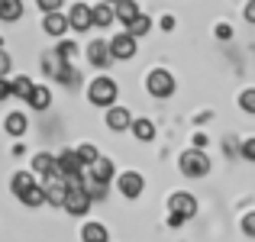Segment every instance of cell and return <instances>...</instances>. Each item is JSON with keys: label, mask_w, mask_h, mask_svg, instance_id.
<instances>
[{"label": "cell", "mask_w": 255, "mask_h": 242, "mask_svg": "<svg viewBox=\"0 0 255 242\" xmlns=\"http://www.w3.org/2000/svg\"><path fill=\"white\" fill-rule=\"evenodd\" d=\"M117 94H120L117 81L107 78V75L94 78L91 87H87V100H91L94 107H113V104H117Z\"/></svg>", "instance_id": "1"}, {"label": "cell", "mask_w": 255, "mask_h": 242, "mask_svg": "<svg viewBox=\"0 0 255 242\" xmlns=\"http://www.w3.org/2000/svg\"><path fill=\"white\" fill-rule=\"evenodd\" d=\"M178 168H181L184 178H207L210 174V158H207L204 149H187L178 158Z\"/></svg>", "instance_id": "2"}, {"label": "cell", "mask_w": 255, "mask_h": 242, "mask_svg": "<svg viewBox=\"0 0 255 242\" xmlns=\"http://www.w3.org/2000/svg\"><path fill=\"white\" fill-rule=\"evenodd\" d=\"M145 91H149L152 97H158V100L171 97V94H174V75H171L168 68L149 71V78H145Z\"/></svg>", "instance_id": "3"}, {"label": "cell", "mask_w": 255, "mask_h": 242, "mask_svg": "<svg viewBox=\"0 0 255 242\" xmlns=\"http://www.w3.org/2000/svg\"><path fill=\"white\" fill-rule=\"evenodd\" d=\"M168 213L171 217H181V220H191L194 213H197V200H194V194L187 191H178L168 197Z\"/></svg>", "instance_id": "4"}, {"label": "cell", "mask_w": 255, "mask_h": 242, "mask_svg": "<svg viewBox=\"0 0 255 242\" xmlns=\"http://www.w3.org/2000/svg\"><path fill=\"white\" fill-rule=\"evenodd\" d=\"M136 49H139V42H136V36H129V32H120V36H113L110 39V55L117 58V62H129L132 55H136Z\"/></svg>", "instance_id": "5"}, {"label": "cell", "mask_w": 255, "mask_h": 242, "mask_svg": "<svg viewBox=\"0 0 255 242\" xmlns=\"http://www.w3.org/2000/svg\"><path fill=\"white\" fill-rule=\"evenodd\" d=\"M45 204L52 207H65V200H68V184H65L62 174H55V178H45Z\"/></svg>", "instance_id": "6"}, {"label": "cell", "mask_w": 255, "mask_h": 242, "mask_svg": "<svg viewBox=\"0 0 255 242\" xmlns=\"http://www.w3.org/2000/svg\"><path fill=\"white\" fill-rule=\"evenodd\" d=\"M117 187H120V194H123L126 200H136L139 194H142V187H145V178L139 171H123L120 181H117Z\"/></svg>", "instance_id": "7"}, {"label": "cell", "mask_w": 255, "mask_h": 242, "mask_svg": "<svg viewBox=\"0 0 255 242\" xmlns=\"http://www.w3.org/2000/svg\"><path fill=\"white\" fill-rule=\"evenodd\" d=\"M55 161H58V174H62V178H68V174H84V171H87V168H84V161L78 158V152H75V149L58 152Z\"/></svg>", "instance_id": "8"}, {"label": "cell", "mask_w": 255, "mask_h": 242, "mask_svg": "<svg viewBox=\"0 0 255 242\" xmlns=\"http://www.w3.org/2000/svg\"><path fill=\"white\" fill-rule=\"evenodd\" d=\"M87 62H91L94 68H107V65L113 62V55H110V39H97V42L87 45Z\"/></svg>", "instance_id": "9"}, {"label": "cell", "mask_w": 255, "mask_h": 242, "mask_svg": "<svg viewBox=\"0 0 255 242\" xmlns=\"http://www.w3.org/2000/svg\"><path fill=\"white\" fill-rule=\"evenodd\" d=\"M91 194H87V187L84 191H68V200H65V210L71 213V217H87V210H91Z\"/></svg>", "instance_id": "10"}, {"label": "cell", "mask_w": 255, "mask_h": 242, "mask_svg": "<svg viewBox=\"0 0 255 242\" xmlns=\"http://www.w3.org/2000/svg\"><path fill=\"white\" fill-rule=\"evenodd\" d=\"M68 26H71V29H78V32L91 29V26H94L91 6H87V3H75V6H71V10H68Z\"/></svg>", "instance_id": "11"}, {"label": "cell", "mask_w": 255, "mask_h": 242, "mask_svg": "<svg viewBox=\"0 0 255 242\" xmlns=\"http://www.w3.org/2000/svg\"><path fill=\"white\" fill-rule=\"evenodd\" d=\"M107 126H110L113 132H123V129H129V126H132V117H129V110H126V107H110V110H107Z\"/></svg>", "instance_id": "12"}, {"label": "cell", "mask_w": 255, "mask_h": 242, "mask_svg": "<svg viewBox=\"0 0 255 242\" xmlns=\"http://www.w3.org/2000/svg\"><path fill=\"white\" fill-rule=\"evenodd\" d=\"M32 171L42 174V178H55V174H58V161H55V155H49V152H39V155L32 158Z\"/></svg>", "instance_id": "13"}, {"label": "cell", "mask_w": 255, "mask_h": 242, "mask_svg": "<svg viewBox=\"0 0 255 242\" xmlns=\"http://www.w3.org/2000/svg\"><path fill=\"white\" fill-rule=\"evenodd\" d=\"M42 29L49 32V36H62L65 29H68V16H65L62 10H55V13H45V19H42Z\"/></svg>", "instance_id": "14"}, {"label": "cell", "mask_w": 255, "mask_h": 242, "mask_svg": "<svg viewBox=\"0 0 255 242\" xmlns=\"http://www.w3.org/2000/svg\"><path fill=\"white\" fill-rule=\"evenodd\" d=\"M113 171H117V168H113V161L104 158V155L94 161V165H87V174H91V181H107V184H110Z\"/></svg>", "instance_id": "15"}, {"label": "cell", "mask_w": 255, "mask_h": 242, "mask_svg": "<svg viewBox=\"0 0 255 242\" xmlns=\"http://www.w3.org/2000/svg\"><path fill=\"white\" fill-rule=\"evenodd\" d=\"M91 16H94V26H110L113 19H117V10H113V3H104V0H100L97 6H91Z\"/></svg>", "instance_id": "16"}, {"label": "cell", "mask_w": 255, "mask_h": 242, "mask_svg": "<svg viewBox=\"0 0 255 242\" xmlns=\"http://www.w3.org/2000/svg\"><path fill=\"white\" fill-rule=\"evenodd\" d=\"M132 136H136L139 142H152V139H155V123H152L149 117L132 120Z\"/></svg>", "instance_id": "17"}, {"label": "cell", "mask_w": 255, "mask_h": 242, "mask_svg": "<svg viewBox=\"0 0 255 242\" xmlns=\"http://www.w3.org/2000/svg\"><path fill=\"white\" fill-rule=\"evenodd\" d=\"M26 104L32 107V110H49V104H52V91L49 87H32V94L26 97Z\"/></svg>", "instance_id": "18"}, {"label": "cell", "mask_w": 255, "mask_h": 242, "mask_svg": "<svg viewBox=\"0 0 255 242\" xmlns=\"http://www.w3.org/2000/svg\"><path fill=\"white\" fill-rule=\"evenodd\" d=\"M81 242H110V233H107L104 223H84Z\"/></svg>", "instance_id": "19"}, {"label": "cell", "mask_w": 255, "mask_h": 242, "mask_svg": "<svg viewBox=\"0 0 255 242\" xmlns=\"http://www.w3.org/2000/svg\"><path fill=\"white\" fill-rule=\"evenodd\" d=\"M113 10H117V19L123 26L129 23V19L139 16V3H136V0H117V3H113Z\"/></svg>", "instance_id": "20"}, {"label": "cell", "mask_w": 255, "mask_h": 242, "mask_svg": "<svg viewBox=\"0 0 255 242\" xmlns=\"http://www.w3.org/2000/svg\"><path fill=\"white\" fill-rule=\"evenodd\" d=\"M23 16V0H0V19L3 23H16Z\"/></svg>", "instance_id": "21"}, {"label": "cell", "mask_w": 255, "mask_h": 242, "mask_svg": "<svg viewBox=\"0 0 255 242\" xmlns=\"http://www.w3.org/2000/svg\"><path fill=\"white\" fill-rule=\"evenodd\" d=\"M152 29V16H145V13H139L136 19H129V23H126V32H129V36H145V32Z\"/></svg>", "instance_id": "22"}, {"label": "cell", "mask_w": 255, "mask_h": 242, "mask_svg": "<svg viewBox=\"0 0 255 242\" xmlns=\"http://www.w3.org/2000/svg\"><path fill=\"white\" fill-rule=\"evenodd\" d=\"M19 204H26V207H42V204H45V187L32 184L29 191L19 194Z\"/></svg>", "instance_id": "23"}, {"label": "cell", "mask_w": 255, "mask_h": 242, "mask_svg": "<svg viewBox=\"0 0 255 242\" xmlns=\"http://www.w3.org/2000/svg\"><path fill=\"white\" fill-rule=\"evenodd\" d=\"M36 184V178H32V171H16L13 174V181H10V187H13V194H23V191H29V187Z\"/></svg>", "instance_id": "24"}, {"label": "cell", "mask_w": 255, "mask_h": 242, "mask_svg": "<svg viewBox=\"0 0 255 242\" xmlns=\"http://www.w3.org/2000/svg\"><path fill=\"white\" fill-rule=\"evenodd\" d=\"M58 84H65V87H75L78 84V81H81V75H78V71H75V65H71V62H65L62 65V68H58Z\"/></svg>", "instance_id": "25"}, {"label": "cell", "mask_w": 255, "mask_h": 242, "mask_svg": "<svg viewBox=\"0 0 255 242\" xmlns=\"http://www.w3.org/2000/svg\"><path fill=\"white\" fill-rule=\"evenodd\" d=\"M3 126H6L10 136H23V132H26V117H23V113H10Z\"/></svg>", "instance_id": "26"}, {"label": "cell", "mask_w": 255, "mask_h": 242, "mask_svg": "<svg viewBox=\"0 0 255 242\" xmlns=\"http://www.w3.org/2000/svg\"><path fill=\"white\" fill-rule=\"evenodd\" d=\"M32 87H36V84H32V81L29 78H26V75H19V78H13V97H29V94H32Z\"/></svg>", "instance_id": "27"}, {"label": "cell", "mask_w": 255, "mask_h": 242, "mask_svg": "<svg viewBox=\"0 0 255 242\" xmlns=\"http://www.w3.org/2000/svg\"><path fill=\"white\" fill-rule=\"evenodd\" d=\"M75 152H78V158H81V161H84V168H87V165H94V161H97V158H100V155H97V149H94V145H91V142H84V145H78V149H75Z\"/></svg>", "instance_id": "28"}, {"label": "cell", "mask_w": 255, "mask_h": 242, "mask_svg": "<svg viewBox=\"0 0 255 242\" xmlns=\"http://www.w3.org/2000/svg\"><path fill=\"white\" fill-rule=\"evenodd\" d=\"M239 107H243L246 113H255V87H246V91L239 94Z\"/></svg>", "instance_id": "29"}, {"label": "cell", "mask_w": 255, "mask_h": 242, "mask_svg": "<svg viewBox=\"0 0 255 242\" xmlns=\"http://www.w3.org/2000/svg\"><path fill=\"white\" fill-rule=\"evenodd\" d=\"M87 194H91V200H104L107 197V181H91V184H87Z\"/></svg>", "instance_id": "30"}, {"label": "cell", "mask_w": 255, "mask_h": 242, "mask_svg": "<svg viewBox=\"0 0 255 242\" xmlns=\"http://www.w3.org/2000/svg\"><path fill=\"white\" fill-rule=\"evenodd\" d=\"M55 52L65 58V62H71V58L78 55V45H75V42H58V49H55Z\"/></svg>", "instance_id": "31"}, {"label": "cell", "mask_w": 255, "mask_h": 242, "mask_svg": "<svg viewBox=\"0 0 255 242\" xmlns=\"http://www.w3.org/2000/svg\"><path fill=\"white\" fill-rule=\"evenodd\" d=\"M62 3H65V0H36V6H39L42 13H55V10H62Z\"/></svg>", "instance_id": "32"}, {"label": "cell", "mask_w": 255, "mask_h": 242, "mask_svg": "<svg viewBox=\"0 0 255 242\" xmlns=\"http://www.w3.org/2000/svg\"><path fill=\"white\" fill-rule=\"evenodd\" d=\"M239 152H243V158H246V161H255V139H246Z\"/></svg>", "instance_id": "33"}, {"label": "cell", "mask_w": 255, "mask_h": 242, "mask_svg": "<svg viewBox=\"0 0 255 242\" xmlns=\"http://www.w3.org/2000/svg\"><path fill=\"white\" fill-rule=\"evenodd\" d=\"M6 71H10V55L3 52V39H0V78H6Z\"/></svg>", "instance_id": "34"}, {"label": "cell", "mask_w": 255, "mask_h": 242, "mask_svg": "<svg viewBox=\"0 0 255 242\" xmlns=\"http://www.w3.org/2000/svg\"><path fill=\"white\" fill-rule=\"evenodd\" d=\"M213 32H217V39H223V42H226V39H233V26L230 23H217V29H213Z\"/></svg>", "instance_id": "35"}, {"label": "cell", "mask_w": 255, "mask_h": 242, "mask_svg": "<svg viewBox=\"0 0 255 242\" xmlns=\"http://www.w3.org/2000/svg\"><path fill=\"white\" fill-rule=\"evenodd\" d=\"M243 233L246 236H255V213H246L243 217Z\"/></svg>", "instance_id": "36"}, {"label": "cell", "mask_w": 255, "mask_h": 242, "mask_svg": "<svg viewBox=\"0 0 255 242\" xmlns=\"http://www.w3.org/2000/svg\"><path fill=\"white\" fill-rule=\"evenodd\" d=\"M6 97H13V81L0 78V100H6Z\"/></svg>", "instance_id": "37"}, {"label": "cell", "mask_w": 255, "mask_h": 242, "mask_svg": "<svg viewBox=\"0 0 255 242\" xmlns=\"http://www.w3.org/2000/svg\"><path fill=\"white\" fill-rule=\"evenodd\" d=\"M246 23H255V0H246V10H243Z\"/></svg>", "instance_id": "38"}, {"label": "cell", "mask_w": 255, "mask_h": 242, "mask_svg": "<svg viewBox=\"0 0 255 242\" xmlns=\"http://www.w3.org/2000/svg\"><path fill=\"white\" fill-rule=\"evenodd\" d=\"M162 29H165V32L174 29V16H165V19H162Z\"/></svg>", "instance_id": "39"}, {"label": "cell", "mask_w": 255, "mask_h": 242, "mask_svg": "<svg viewBox=\"0 0 255 242\" xmlns=\"http://www.w3.org/2000/svg\"><path fill=\"white\" fill-rule=\"evenodd\" d=\"M104 3H117V0H104Z\"/></svg>", "instance_id": "40"}]
</instances>
